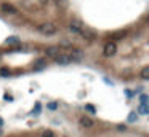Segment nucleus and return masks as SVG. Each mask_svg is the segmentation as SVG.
Returning a JSON list of instances; mask_svg holds the SVG:
<instances>
[{
    "instance_id": "f257e3e1",
    "label": "nucleus",
    "mask_w": 149,
    "mask_h": 137,
    "mask_svg": "<svg viewBox=\"0 0 149 137\" xmlns=\"http://www.w3.org/2000/svg\"><path fill=\"white\" fill-rule=\"evenodd\" d=\"M38 32L43 35H55L56 32H58V29H56V26L53 24V22H42V24H38Z\"/></svg>"
},
{
    "instance_id": "f03ea898",
    "label": "nucleus",
    "mask_w": 149,
    "mask_h": 137,
    "mask_svg": "<svg viewBox=\"0 0 149 137\" xmlns=\"http://www.w3.org/2000/svg\"><path fill=\"white\" fill-rule=\"evenodd\" d=\"M115 51H117V46H115L114 41H111V43H106L104 45V51L103 54L106 56V58H111V56L115 54Z\"/></svg>"
},
{
    "instance_id": "7ed1b4c3",
    "label": "nucleus",
    "mask_w": 149,
    "mask_h": 137,
    "mask_svg": "<svg viewBox=\"0 0 149 137\" xmlns=\"http://www.w3.org/2000/svg\"><path fill=\"white\" fill-rule=\"evenodd\" d=\"M59 46H48V48L45 50V56L47 58H51V59H55V58H58L59 54H61V51H59Z\"/></svg>"
},
{
    "instance_id": "20e7f679",
    "label": "nucleus",
    "mask_w": 149,
    "mask_h": 137,
    "mask_svg": "<svg viewBox=\"0 0 149 137\" xmlns=\"http://www.w3.org/2000/svg\"><path fill=\"white\" fill-rule=\"evenodd\" d=\"M55 61H56V64H61V65H67V64H71L72 62V59H71V56L69 54H59L58 58H55Z\"/></svg>"
},
{
    "instance_id": "39448f33",
    "label": "nucleus",
    "mask_w": 149,
    "mask_h": 137,
    "mask_svg": "<svg viewBox=\"0 0 149 137\" xmlns=\"http://www.w3.org/2000/svg\"><path fill=\"white\" fill-rule=\"evenodd\" d=\"M2 11H3L5 14H10V16H14V14L18 13V10L13 7V5H10V3H2Z\"/></svg>"
},
{
    "instance_id": "423d86ee",
    "label": "nucleus",
    "mask_w": 149,
    "mask_h": 137,
    "mask_svg": "<svg viewBox=\"0 0 149 137\" xmlns=\"http://www.w3.org/2000/svg\"><path fill=\"white\" fill-rule=\"evenodd\" d=\"M82 29H83V26H82L80 21H72V22L69 24V31L72 32V34H80Z\"/></svg>"
},
{
    "instance_id": "0eeeda50",
    "label": "nucleus",
    "mask_w": 149,
    "mask_h": 137,
    "mask_svg": "<svg viewBox=\"0 0 149 137\" xmlns=\"http://www.w3.org/2000/svg\"><path fill=\"white\" fill-rule=\"evenodd\" d=\"M71 59H72V62L74 61H80V59L83 58V51L82 50H79V48H71Z\"/></svg>"
},
{
    "instance_id": "6e6552de",
    "label": "nucleus",
    "mask_w": 149,
    "mask_h": 137,
    "mask_svg": "<svg viewBox=\"0 0 149 137\" xmlns=\"http://www.w3.org/2000/svg\"><path fill=\"white\" fill-rule=\"evenodd\" d=\"M79 123H80V126H83V128H93L95 126V121L91 120L90 117H82Z\"/></svg>"
},
{
    "instance_id": "1a4fd4ad",
    "label": "nucleus",
    "mask_w": 149,
    "mask_h": 137,
    "mask_svg": "<svg viewBox=\"0 0 149 137\" xmlns=\"http://www.w3.org/2000/svg\"><path fill=\"white\" fill-rule=\"evenodd\" d=\"M45 65H47V61L43 58H40V59H37V61H34L32 68H34V70H40V68H43Z\"/></svg>"
},
{
    "instance_id": "9d476101",
    "label": "nucleus",
    "mask_w": 149,
    "mask_h": 137,
    "mask_svg": "<svg viewBox=\"0 0 149 137\" xmlns=\"http://www.w3.org/2000/svg\"><path fill=\"white\" fill-rule=\"evenodd\" d=\"M80 35H83V37L88 38V40H93V38H96V34H95L93 31H90V29H82Z\"/></svg>"
},
{
    "instance_id": "9b49d317",
    "label": "nucleus",
    "mask_w": 149,
    "mask_h": 137,
    "mask_svg": "<svg viewBox=\"0 0 149 137\" xmlns=\"http://www.w3.org/2000/svg\"><path fill=\"white\" fill-rule=\"evenodd\" d=\"M18 41H19V38H18V37H8L7 40H5V43H7V45H14V43H18Z\"/></svg>"
},
{
    "instance_id": "f8f14e48",
    "label": "nucleus",
    "mask_w": 149,
    "mask_h": 137,
    "mask_svg": "<svg viewBox=\"0 0 149 137\" xmlns=\"http://www.w3.org/2000/svg\"><path fill=\"white\" fill-rule=\"evenodd\" d=\"M141 78L143 80H149V67H144L141 70Z\"/></svg>"
},
{
    "instance_id": "ddd939ff",
    "label": "nucleus",
    "mask_w": 149,
    "mask_h": 137,
    "mask_svg": "<svg viewBox=\"0 0 149 137\" xmlns=\"http://www.w3.org/2000/svg\"><path fill=\"white\" fill-rule=\"evenodd\" d=\"M138 113H141V115H148V113H149L148 105H139L138 107Z\"/></svg>"
},
{
    "instance_id": "4468645a",
    "label": "nucleus",
    "mask_w": 149,
    "mask_h": 137,
    "mask_svg": "<svg viewBox=\"0 0 149 137\" xmlns=\"http://www.w3.org/2000/svg\"><path fill=\"white\" fill-rule=\"evenodd\" d=\"M10 73H11V70L8 67H2V68H0V75H2V77H8Z\"/></svg>"
},
{
    "instance_id": "2eb2a0df",
    "label": "nucleus",
    "mask_w": 149,
    "mask_h": 137,
    "mask_svg": "<svg viewBox=\"0 0 149 137\" xmlns=\"http://www.w3.org/2000/svg\"><path fill=\"white\" fill-rule=\"evenodd\" d=\"M148 99L149 97L146 96V94H141V96H139V105H148Z\"/></svg>"
},
{
    "instance_id": "dca6fc26",
    "label": "nucleus",
    "mask_w": 149,
    "mask_h": 137,
    "mask_svg": "<svg viewBox=\"0 0 149 137\" xmlns=\"http://www.w3.org/2000/svg\"><path fill=\"white\" fill-rule=\"evenodd\" d=\"M42 137H55V134H53V131H43L42 132Z\"/></svg>"
},
{
    "instance_id": "f3484780",
    "label": "nucleus",
    "mask_w": 149,
    "mask_h": 137,
    "mask_svg": "<svg viewBox=\"0 0 149 137\" xmlns=\"http://www.w3.org/2000/svg\"><path fill=\"white\" fill-rule=\"evenodd\" d=\"M85 109H87L90 113H96V109H95V107L91 105V104H87V105H85Z\"/></svg>"
},
{
    "instance_id": "a211bd4d",
    "label": "nucleus",
    "mask_w": 149,
    "mask_h": 137,
    "mask_svg": "<svg viewBox=\"0 0 149 137\" xmlns=\"http://www.w3.org/2000/svg\"><path fill=\"white\" fill-rule=\"evenodd\" d=\"M136 118H138V117H136V113H135V112H132V113L128 115V121H130V123H133V121H136Z\"/></svg>"
},
{
    "instance_id": "6ab92c4d",
    "label": "nucleus",
    "mask_w": 149,
    "mask_h": 137,
    "mask_svg": "<svg viewBox=\"0 0 149 137\" xmlns=\"http://www.w3.org/2000/svg\"><path fill=\"white\" fill-rule=\"evenodd\" d=\"M48 109L50 110H56V109H58V104H56V102H50L48 104Z\"/></svg>"
},
{
    "instance_id": "aec40b11",
    "label": "nucleus",
    "mask_w": 149,
    "mask_h": 137,
    "mask_svg": "<svg viewBox=\"0 0 149 137\" xmlns=\"http://www.w3.org/2000/svg\"><path fill=\"white\" fill-rule=\"evenodd\" d=\"M56 3H58V5H61V7H66V5H67V2H66V0H56Z\"/></svg>"
},
{
    "instance_id": "412c9836",
    "label": "nucleus",
    "mask_w": 149,
    "mask_h": 137,
    "mask_svg": "<svg viewBox=\"0 0 149 137\" xmlns=\"http://www.w3.org/2000/svg\"><path fill=\"white\" fill-rule=\"evenodd\" d=\"M38 112H40V104H35V113L34 115H38Z\"/></svg>"
},
{
    "instance_id": "4be33fe9",
    "label": "nucleus",
    "mask_w": 149,
    "mask_h": 137,
    "mask_svg": "<svg viewBox=\"0 0 149 137\" xmlns=\"http://www.w3.org/2000/svg\"><path fill=\"white\" fill-rule=\"evenodd\" d=\"M122 35H124L122 32H119V34H114V38H115V40H119V38H124Z\"/></svg>"
},
{
    "instance_id": "5701e85b",
    "label": "nucleus",
    "mask_w": 149,
    "mask_h": 137,
    "mask_svg": "<svg viewBox=\"0 0 149 137\" xmlns=\"http://www.w3.org/2000/svg\"><path fill=\"white\" fill-rule=\"evenodd\" d=\"M117 129H119V131H127V126H124V124H119Z\"/></svg>"
},
{
    "instance_id": "b1692460",
    "label": "nucleus",
    "mask_w": 149,
    "mask_h": 137,
    "mask_svg": "<svg viewBox=\"0 0 149 137\" xmlns=\"http://www.w3.org/2000/svg\"><path fill=\"white\" fill-rule=\"evenodd\" d=\"M38 2H40V3H42V5H45V3H48L50 0H38Z\"/></svg>"
},
{
    "instance_id": "393cba45",
    "label": "nucleus",
    "mask_w": 149,
    "mask_h": 137,
    "mask_svg": "<svg viewBox=\"0 0 149 137\" xmlns=\"http://www.w3.org/2000/svg\"><path fill=\"white\" fill-rule=\"evenodd\" d=\"M3 126V120H2V118H0V128Z\"/></svg>"
}]
</instances>
